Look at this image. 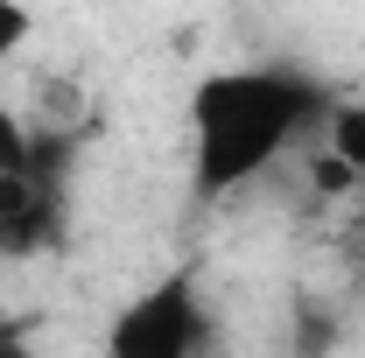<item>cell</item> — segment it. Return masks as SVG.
Listing matches in <instances>:
<instances>
[{
	"mask_svg": "<svg viewBox=\"0 0 365 358\" xmlns=\"http://www.w3.org/2000/svg\"><path fill=\"white\" fill-rule=\"evenodd\" d=\"M323 91L295 71H218L190 91V183L197 197H225L253 183L295 134H309Z\"/></svg>",
	"mask_w": 365,
	"mask_h": 358,
	"instance_id": "obj_1",
	"label": "cell"
},
{
	"mask_svg": "<svg viewBox=\"0 0 365 358\" xmlns=\"http://www.w3.org/2000/svg\"><path fill=\"white\" fill-rule=\"evenodd\" d=\"M120 358H182V352H204L211 330H204V302H197V281L190 274H169L140 295L134 310L113 323L106 337Z\"/></svg>",
	"mask_w": 365,
	"mask_h": 358,
	"instance_id": "obj_2",
	"label": "cell"
},
{
	"mask_svg": "<svg viewBox=\"0 0 365 358\" xmlns=\"http://www.w3.org/2000/svg\"><path fill=\"white\" fill-rule=\"evenodd\" d=\"M56 239H63V190L29 176L21 204L0 218V253H7V260H36V253L56 246Z\"/></svg>",
	"mask_w": 365,
	"mask_h": 358,
	"instance_id": "obj_3",
	"label": "cell"
},
{
	"mask_svg": "<svg viewBox=\"0 0 365 358\" xmlns=\"http://www.w3.org/2000/svg\"><path fill=\"white\" fill-rule=\"evenodd\" d=\"M323 140H330V155H344V162H351V176L365 183V98L330 106V113H323Z\"/></svg>",
	"mask_w": 365,
	"mask_h": 358,
	"instance_id": "obj_4",
	"label": "cell"
},
{
	"mask_svg": "<svg viewBox=\"0 0 365 358\" xmlns=\"http://www.w3.org/2000/svg\"><path fill=\"white\" fill-rule=\"evenodd\" d=\"M29 169V127L0 106V176H21Z\"/></svg>",
	"mask_w": 365,
	"mask_h": 358,
	"instance_id": "obj_5",
	"label": "cell"
},
{
	"mask_svg": "<svg viewBox=\"0 0 365 358\" xmlns=\"http://www.w3.org/2000/svg\"><path fill=\"white\" fill-rule=\"evenodd\" d=\"M29 29H36V14H29L21 0H0V63H7L14 49L29 43Z\"/></svg>",
	"mask_w": 365,
	"mask_h": 358,
	"instance_id": "obj_6",
	"label": "cell"
},
{
	"mask_svg": "<svg viewBox=\"0 0 365 358\" xmlns=\"http://www.w3.org/2000/svg\"><path fill=\"white\" fill-rule=\"evenodd\" d=\"M21 190H29V176H0V218L21 204Z\"/></svg>",
	"mask_w": 365,
	"mask_h": 358,
	"instance_id": "obj_7",
	"label": "cell"
}]
</instances>
